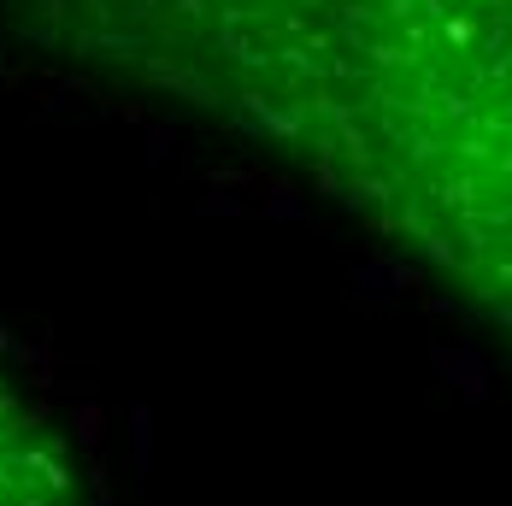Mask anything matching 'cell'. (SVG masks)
Here are the masks:
<instances>
[{"instance_id": "1", "label": "cell", "mask_w": 512, "mask_h": 506, "mask_svg": "<svg viewBox=\"0 0 512 506\" xmlns=\"http://www.w3.org/2000/svg\"><path fill=\"white\" fill-rule=\"evenodd\" d=\"M53 53L295 165L512 342V0H6Z\"/></svg>"}, {"instance_id": "2", "label": "cell", "mask_w": 512, "mask_h": 506, "mask_svg": "<svg viewBox=\"0 0 512 506\" xmlns=\"http://www.w3.org/2000/svg\"><path fill=\"white\" fill-rule=\"evenodd\" d=\"M0 506H95L65 430L0 371Z\"/></svg>"}]
</instances>
